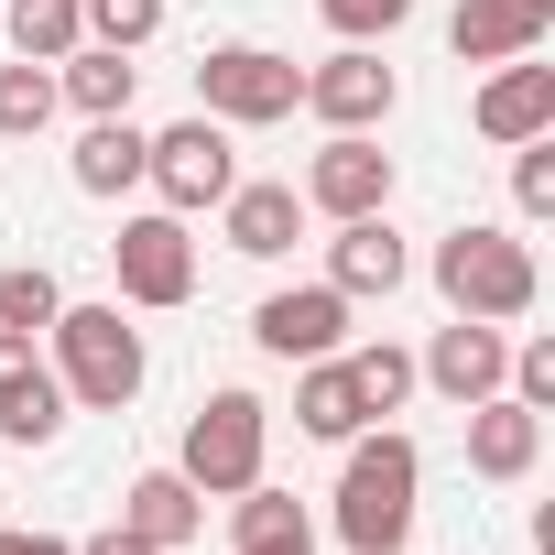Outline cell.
<instances>
[{
  "mask_svg": "<svg viewBox=\"0 0 555 555\" xmlns=\"http://www.w3.org/2000/svg\"><path fill=\"white\" fill-rule=\"evenodd\" d=\"M414 490H425V447L403 425H360L349 468H338V544L349 555H403L414 544Z\"/></svg>",
  "mask_w": 555,
  "mask_h": 555,
  "instance_id": "obj_1",
  "label": "cell"
},
{
  "mask_svg": "<svg viewBox=\"0 0 555 555\" xmlns=\"http://www.w3.org/2000/svg\"><path fill=\"white\" fill-rule=\"evenodd\" d=\"M436 295H447V317H490V327L533 317V295H544L533 240L501 229V218H457V229L436 240Z\"/></svg>",
  "mask_w": 555,
  "mask_h": 555,
  "instance_id": "obj_2",
  "label": "cell"
},
{
  "mask_svg": "<svg viewBox=\"0 0 555 555\" xmlns=\"http://www.w3.org/2000/svg\"><path fill=\"white\" fill-rule=\"evenodd\" d=\"M44 360H55L66 403H88V414H131L142 382H153V349H142V327H131L120 306H55Z\"/></svg>",
  "mask_w": 555,
  "mask_h": 555,
  "instance_id": "obj_3",
  "label": "cell"
},
{
  "mask_svg": "<svg viewBox=\"0 0 555 555\" xmlns=\"http://www.w3.org/2000/svg\"><path fill=\"white\" fill-rule=\"evenodd\" d=\"M295 99H306V66L272 55V44H207L196 55V109L218 131H272V120H295Z\"/></svg>",
  "mask_w": 555,
  "mask_h": 555,
  "instance_id": "obj_4",
  "label": "cell"
},
{
  "mask_svg": "<svg viewBox=\"0 0 555 555\" xmlns=\"http://www.w3.org/2000/svg\"><path fill=\"white\" fill-rule=\"evenodd\" d=\"M261 457H272V414H261V392H207V403L185 414V447H175V468H185L207 501L250 490V479H261Z\"/></svg>",
  "mask_w": 555,
  "mask_h": 555,
  "instance_id": "obj_5",
  "label": "cell"
},
{
  "mask_svg": "<svg viewBox=\"0 0 555 555\" xmlns=\"http://www.w3.org/2000/svg\"><path fill=\"white\" fill-rule=\"evenodd\" d=\"M109 272H120V306H142V317H175V306L196 295V240H185V218H175V207H142V218H120V240H109Z\"/></svg>",
  "mask_w": 555,
  "mask_h": 555,
  "instance_id": "obj_6",
  "label": "cell"
},
{
  "mask_svg": "<svg viewBox=\"0 0 555 555\" xmlns=\"http://www.w3.org/2000/svg\"><path fill=\"white\" fill-rule=\"evenodd\" d=\"M142 185H153L175 218H207V207L240 185V153H229V131L196 109V120H175V131H153V142H142Z\"/></svg>",
  "mask_w": 555,
  "mask_h": 555,
  "instance_id": "obj_7",
  "label": "cell"
},
{
  "mask_svg": "<svg viewBox=\"0 0 555 555\" xmlns=\"http://www.w3.org/2000/svg\"><path fill=\"white\" fill-rule=\"evenodd\" d=\"M66 382H55V360H44V338H23V327H0V447H55L66 436Z\"/></svg>",
  "mask_w": 555,
  "mask_h": 555,
  "instance_id": "obj_8",
  "label": "cell"
},
{
  "mask_svg": "<svg viewBox=\"0 0 555 555\" xmlns=\"http://www.w3.org/2000/svg\"><path fill=\"white\" fill-rule=\"evenodd\" d=\"M250 338H261V360H338L349 349V295L338 284H284V295H261L250 306Z\"/></svg>",
  "mask_w": 555,
  "mask_h": 555,
  "instance_id": "obj_9",
  "label": "cell"
},
{
  "mask_svg": "<svg viewBox=\"0 0 555 555\" xmlns=\"http://www.w3.org/2000/svg\"><path fill=\"white\" fill-rule=\"evenodd\" d=\"M392 99H403V77L382 66V44H338L327 66H306V99L295 109H317L327 131H382Z\"/></svg>",
  "mask_w": 555,
  "mask_h": 555,
  "instance_id": "obj_10",
  "label": "cell"
},
{
  "mask_svg": "<svg viewBox=\"0 0 555 555\" xmlns=\"http://www.w3.org/2000/svg\"><path fill=\"white\" fill-rule=\"evenodd\" d=\"M295 196H306L317 218H382V207H392V153H382L371 131H327Z\"/></svg>",
  "mask_w": 555,
  "mask_h": 555,
  "instance_id": "obj_11",
  "label": "cell"
},
{
  "mask_svg": "<svg viewBox=\"0 0 555 555\" xmlns=\"http://www.w3.org/2000/svg\"><path fill=\"white\" fill-rule=\"evenodd\" d=\"M501 371H512V327H490V317H447V327L425 338V360H414V382H425V392H447L457 414H468V403H490V392H501Z\"/></svg>",
  "mask_w": 555,
  "mask_h": 555,
  "instance_id": "obj_12",
  "label": "cell"
},
{
  "mask_svg": "<svg viewBox=\"0 0 555 555\" xmlns=\"http://www.w3.org/2000/svg\"><path fill=\"white\" fill-rule=\"evenodd\" d=\"M544 34H555V0H457V12H447V55L457 66L544 55Z\"/></svg>",
  "mask_w": 555,
  "mask_h": 555,
  "instance_id": "obj_13",
  "label": "cell"
},
{
  "mask_svg": "<svg viewBox=\"0 0 555 555\" xmlns=\"http://www.w3.org/2000/svg\"><path fill=\"white\" fill-rule=\"evenodd\" d=\"M327 284H338L349 306H371V295H403V284H414V250H403L392 207H382V218H338V240H327Z\"/></svg>",
  "mask_w": 555,
  "mask_h": 555,
  "instance_id": "obj_14",
  "label": "cell"
},
{
  "mask_svg": "<svg viewBox=\"0 0 555 555\" xmlns=\"http://www.w3.org/2000/svg\"><path fill=\"white\" fill-rule=\"evenodd\" d=\"M218 240H229L240 261H284V250L306 240V196L272 185V175H240V185L218 196Z\"/></svg>",
  "mask_w": 555,
  "mask_h": 555,
  "instance_id": "obj_15",
  "label": "cell"
},
{
  "mask_svg": "<svg viewBox=\"0 0 555 555\" xmlns=\"http://www.w3.org/2000/svg\"><path fill=\"white\" fill-rule=\"evenodd\" d=\"M468 120H479V142H533V131H555V66H533V55H512V66H490L479 77V99H468Z\"/></svg>",
  "mask_w": 555,
  "mask_h": 555,
  "instance_id": "obj_16",
  "label": "cell"
},
{
  "mask_svg": "<svg viewBox=\"0 0 555 555\" xmlns=\"http://www.w3.org/2000/svg\"><path fill=\"white\" fill-rule=\"evenodd\" d=\"M533 457H544V414L533 403H512V392H490V403H468V468L479 479H533Z\"/></svg>",
  "mask_w": 555,
  "mask_h": 555,
  "instance_id": "obj_17",
  "label": "cell"
},
{
  "mask_svg": "<svg viewBox=\"0 0 555 555\" xmlns=\"http://www.w3.org/2000/svg\"><path fill=\"white\" fill-rule=\"evenodd\" d=\"M120 522H131L142 544H164V555H175V544H196V522H207V490H196L185 468H142V479L120 490Z\"/></svg>",
  "mask_w": 555,
  "mask_h": 555,
  "instance_id": "obj_18",
  "label": "cell"
},
{
  "mask_svg": "<svg viewBox=\"0 0 555 555\" xmlns=\"http://www.w3.org/2000/svg\"><path fill=\"white\" fill-rule=\"evenodd\" d=\"M229 544H240V555H317V522H306L295 490L250 479V490H229Z\"/></svg>",
  "mask_w": 555,
  "mask_h": 555,
  "instance_id": "obj_19",
  "label": "cell"
},
{
  "mask_svg": "<svg viewBox=\"0 0 555 555\" xmlns=\"http://www.w3.org/2000/svg\"><path fill=\"white\" fill-rule=\"evenodd\" d=\"M142 142H153V131H142L131 109H120V120H88V131H77V153H66L77 196H131V185H142Z\"/></svg>",
  "mask_w": 555,
  "mask_h": 555,
  "instance_id": "obj_20",
  "label": "cell"
},
{
  "mask_svg": "<svg viewBox=\"0 0 555 555\" xmlns=\"http://www.w3.org/2000/svg\"><path fill=\"white\" fill-rule=\"evenodd\" d=\"M371 414H360V382H349V349L338 360H306L295 371V436H317V447H349Z\"/></svg>",
  "mask_w": 555,
  "mask_h": 555,
  "instance_id": "obj_21",
  "label": "cell"
},
{
  "mask_svg": "<svg viewBox=\"0 0 555 555\" xmlns=\"http://www.w3.org/2000/svg\"><path fill=\"white\" fill-rule=\"evenodd\" d=\"M55 99H66L77 120H120V109L142 99V66H131V55H109V44H77V55L55 66Z\"/></svg>",
  "mask_w": 555,
  "mask_h": 555,
  "instance_id": "obj_22",
  "label": "cell"
},
{
  "mask_svg": "<svg viewBox=\"0 0 555 555\" xmlns=\"http://www.w3.org/2000/svg\"><path fill=\"white\" fill-rule=\"evenodd\" d=\"M77 44H88V12H77V0H12V55L66 66Z\"/></svg>",
  "mask_w": 555,
  "mask_h": 555,
  "instance_id": "obj_23",
  "label": "cell"
},
{
  "mask_svg": "<svg viewBox=\"0 0 555 555\" xmlns=\"http://www.w3.org/2000/svg\"><path fill=\"white\" fill-rule=\"evenodd\" d=\"M55 109H66V99H55V66H34V55L0 66V142H34Z\"/></svg>",
  "mask_w": 555,
  "mask_h": 555,
  "instance_id": "obj_24",
  "label": "cell"
},
{
  "mask_svg": "<svg viewBox=\"0 0 555 555\" xmlns=\"http://www.w3.org/2000/svg\"><path fill=\"white\" fill-rule=\"evenodd\" d=\"M349 382H360V414L382 425V414H403V403H414V349L371 338V349H349Z\"/></svg>",
  "mask_w": 555,
  "mask_h": 555,
  "instance_id": "obj_25",
  "label": "cell"
},
{
  "mask_svg": "<svg viewBox=\"0 0 555 555\" xmlns=\"http://www.w3.org/2000/svg\"><path fill=\"white\" fill-rule=\"evenodd\" d=\"M55 306H66V284H55L44 261H12V272H0V327L44 338V327H55Z\"/></svg>",
  "mask_w": 555,
  "mask_h": 555,
  "instance_id": "obj_26",
  "label": "cell"
},
{
  "mask_svg": "<svg viewBox=\"0 0 555 555\" xmlns=\"http://www.w3.org/2000/svg\"><path fill=\"white\" fill-rule=\"evenodd\" d=\"M77 12H88V44H109V55H142L164 34V0H77Z\"/></svg>",
  "mask_w": 555,
  "mask_h": 555,
  "instance_id": "obj_27",
  "label": "cell"
},
{
  "mask_svg": "<svg viewBox=\"0 0 555 555\" xmlns=\"http://www.w3.org/2000/svg\"><path fill=\"white\" fill-rule=\"evenodd\" d=\"M317 23H327L338 44H392V34L414 23V0H317Z\"/></svg>",
  "mask_w": 555,
  "mask_h": 555,
  "instance_id": "obj_28",
  "label": "cell"
},
{
  "mask_svg": "<svg viewBox=\"0 0 555 555\" xmlns=\"http://www.w3.org/2000/svg\"><path fill=\"white\" fill-rule=\"evenodd\" d=\"M512 207H522V218H555V131L512 142Z\"/></svg>",
  "mask_w": 555,
  "mask_h": 555,
  "instance_id": "obj_29",
  "label": "cell"
},
{
  "mask_svg": "<svg viewBox=\"0 0 555 555\" xmlns=\"http://www.w3.org/2000/svg\"><path fill=\"white\" fill-rule=\"evenodd\" d=\"M0 555H77L66 533H34V522H0Z\"/></svg>",
  "mask_w": 555,
  "mask_h": 555,
  "instance_id": "obj_30",
  "label": "cell"
},
{
  "mask_svg": "<svg viewBox=\"0 0 555 555\" xmlns=\"http://www.w3.org/2000/svg\"><path fill=\"white\" fill-rule=\"evenodd\" d=\"M77 555H164V544H142V533H131V522H109V533H88V544H77Z\"/></svg>",
  "mask_w": 555,
  "mask_h": 555,
  "instance_id": "obj_31",
  "label": "cell"
}]
</instances>
